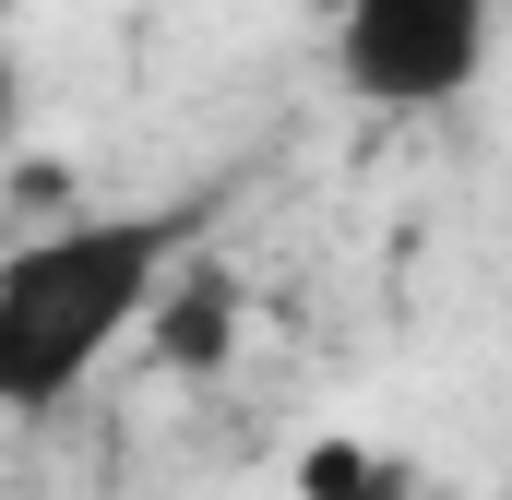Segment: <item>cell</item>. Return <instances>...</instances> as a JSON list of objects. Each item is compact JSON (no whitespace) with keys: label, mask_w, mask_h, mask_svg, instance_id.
I'll list each match as a JSON object with an SVG mask.
<instances>
[{"label":"cell","mask_w":512,"mask_h":500,"mask_svg":"<svg viewBox=\"0 0 512 500\" xmlns=\"http://www.w3.org/2000/svg\"><path fill=\"white\" fill-rule=\"evenodd\" d=\"M179 239H191V203L72 215V227L12 250L0 262V417H60L96 381V358L167 298Z\"/></svg>","instance_id":"6da1fadb"},{"label":"cell","mask_w":512,"mask_h":500,"mask_svg":"<svg viewBox=\"0 0 512 500\" xmlns=\"http://www.w3.org/2000/svg\"><path fill=\"white\" fill-rule=\"evenodd\" d=\"M501 0H334V84L382 120H429L477 96Z\"/></svg>","instance_id":"7a4b0ae2"}]
</instances>
